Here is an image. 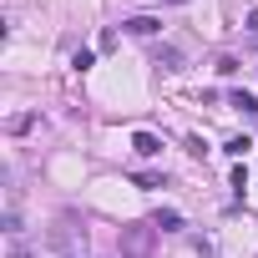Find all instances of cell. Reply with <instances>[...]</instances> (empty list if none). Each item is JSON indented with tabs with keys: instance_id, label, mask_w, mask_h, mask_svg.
I'll return each instance as SVG.
<instances>
[{
	"instance_id": "cell-3",
	"label": "cell",
	"mask_w": 258,
	"mask_h": 258,
	"mask_svg": "<svg viewBox=\"0 0 258 258\" xmlns=\"http://www.w3.org/2000/svg\"><path fill=\"white\" fill-rule=\"evenodd\" d=\"M132 36H157L162 31V16H132V21H121Z\"/></svg>"
},
{
	"instance_id": "cell-2",
	"label": "cell",
	"mask_w": 258,
	"mask_h": 258,
	"mask_svg": "<svg viewBox=\"0 0 258 258\" xmlns=\"http://www.w3.org/2000/svg\"><path fill=\"white\" fill-rule=\"evenodd\" d=\"M152 238H157L152 223H132V228H121V258H152Z\"/></svg>"
},
{
	"instance_id": "cell-7",
	"label": "cell",
	"mask_w": 258,
	"mask_h": 258,
	"mask_svg": "<svg viewBox=\"0 0 258 258\" xmlns=\"http://www.w3.org/2000/svg\"><path fill=\"white\" fill-rule=\"evenodd\" d=\"M157 66H162V71H177V66H182V51H177V46H162V51H157Z\"/></svg>"
},
{
	"instance_id": "cell-8",
	"label": "cell",
	"mask_w": 258,
	"mask_h": 258,
	"mask_svg": "<svg viewBox=\"0 0 258 258\" xmlns=\"http://www.w3.org/2000/svg\"><path fill=\"white\" fill-rule=\"evenodd\" d=\"M223 152H228V157H243V152H248V137H228Z\"/></svg>"
},
{
	"instance_id": "cell-5",
	"label": "cell",
	"mask_w": 258,
	"mask_h": 258,
	"mask_svg": "<svg viewBox=\"0 0 258 258\" xmlns=\"http://www.w3.org/2000/svg\"><path fill=\"white\" fill-rule=\"evenodd\" d=\"M228 106H238L243 116H253V121H258V96H248V91H233V96H228Z\"/></svg>"
},
{
	"instance_id": "cell-9",
	"label": "cell",
	"mask_w": 258,
	"mask_h": 258,
	"mask_svg": "<svg viewBox=\"0 0 258 258\" xmlns=\"http://www.w3.org/2000/svg\"><path fill=\"white\" fill-rule=\"evenodd\" d=\"M198 258H218V248H213V243L203 238V243H198Z\"/></svg>"
},
{
	"instance_id": "cell-11",
	"label": "cell",
	"mask_w": 258,
	"mask_h": 258,
	"mask_svg": "<svg viewBox=\"0 0 258 258\" xmlns=\"http://www.w3.org/2000/svg\"><path fill=\"white\" fill-rule=\"evenodd\" d=\"M162 6H187V0H162Z\"/></svg>"
},
{
	"instance_id": "cell-4",
	"label": "cell",
	"mask_w": 258,
	"mask_h": 258,
	"mask_svg": "<svg viewBox=\"0 0 258 258\" xmlns=\"http://www.w3.org/2000/svg\"><path fill=\"white\" fill-rule=\"evenodd\" d=\"M132 152H137V157H157V152H162V142H157L152 132H137V137H132Z\"/></svg>"
},
{
	"instance_id": "cell-10",
	"label": "cell",
	"mask_w": 258,
	"mask_h": 258,
	"mask_svg": "<svg viewBox=\"0 0 258 258\" xmlns=\"http://www.w3.org/2000/svg\"><path fill=\"white\" fill-rule=\"evenodd\" d=\"M11 258H31V253H26V248H21V243H11Z\"/></svg>"
},
{
	"instance_id": "cell-6",
	"label": "cell",
	"mask_w": 258,
	"mask_h": 258,
	"mask_svg": "<svg viewBox=\"0 0 258 258\" xmlns=\"http://www.w3.org/2000/svg\"><path fill=\"white\" fill-rule=\"evenodd\" d=\"M152 228H162V233H177V228H182V218H177L172 208H162V213H152Z\"/></svg>"
},
{
	"instance_id": "cell-1",
	"label": "cell",
	"mask_w": 258,
	"mask_h": 258,
	"mask_svg": "<svg viewBox=\"0 0 258 258\" xmlns=\"http://www.w3.org/2000/svg\"><path fill=\"white\" fill-rule=\"evenodd\" d=\"M51 243H56L61 258H81V253H86V228H81L76 218H61V223L51 228Z\"/></svg>"
}]
</instances>
